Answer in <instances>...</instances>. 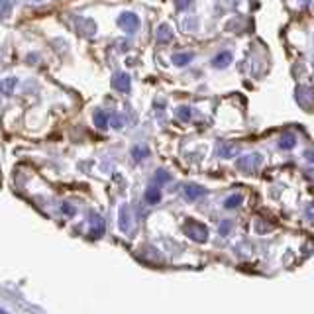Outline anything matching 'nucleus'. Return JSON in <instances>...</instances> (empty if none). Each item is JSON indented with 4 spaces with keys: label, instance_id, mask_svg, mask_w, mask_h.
Masks as SVG:
<instances>
[{
    "label": "nucleus",
    "instance_id": "f257e3e1",
    "mask_svg": "<svg viewBox=\"0 0 314 314\" xmlns=\"http://www.w3.org/2000/svg\"><path fill=\"white\" fill-rule=\"evenodd\" d=\"M183 232L187 234V238L195 239V241H204V239L208 238V230H206V226L195 222V220H188L187 224L183 226Z\"/></svg>",
    "mask_w": 314,
    "mask_h": 314
},
{
    "label": "nucleus",
    "instance_id": "f03ea898",
    "mask_svg": "<svg viewBox=\"0 0 314 314\" xmlns=\"http://www.w3.org/2000/svg\"><path fill=\"white\" fill-rule=\"evenodd\" d=\"M118 26L128 34H134L139 28V18L134 12H124L120 14V18H118Z\"/></svg>",
    "mask_w": 314,
    "mask_h": 314
},
{
    "label": "nucleus",
    "instance_id": "7ed1b4c3",
    "mask_svg": "<svg viewBox=\"0 0 314 314\" xmlns=\"http://www.w3.org/2000/svg\"><path fill=\"white\" fill-rule=\"evenodd\" d=\"M104 230H106V224H104V220H102L99 214H90V232H88V238L90 239H96L101 238L102 234H104Z\"/></svg>",
    "mask_w": 314,
    "mask_h": 314
},
{
    "label": "nucleus",
    "instance_id": "20e7f679",
    "mask_svg": "<svg viewBox=\"0 0 314 314\" xmlns=\"http://www.w3.org/2000/svg\"><path fill=\"white\" fill-rule=\"evenodd\" d=\"M238 165H239L241 171H253V169H257V167L261 165V155L251 153V155H248V157H241Z\"/></svg>",
    "mask_w": 314,
    "mask_h": 314
},
{
    "label": "nucleus",
    "instance_id": "39448f33",
    "mask_svg": "<svg viewBox=\"0 0 314 314\" xmlns=\"http://www.w3.org/2000/svg\"><path fill=\"white\" fill-rule=\"evenodd\" d=\"M112 87L116 90H120V92H128L132 88V79H130V75H126V73H118L112 79Z\"/></svg>",
    "mask_w": 314,
    "mask_h": 314
},
{
    "label": "nucleus",
    "instance_id": "423d86ee",
    "mask_svg": "<svg viewBox=\"0 0 314 314\" xmlns=\"http://www.w3.org/2000/svg\"><path fill=\"white\" fill-rule=\"evenodd\" d=\"M183 195H185L187 201H199V199H202L206 195V190L199 187V185H185L183 187Z\"/></svg>",
    "mask_w": 314,
    "mask_h": 314
},
{
    "label": "nucleus",
    "instance_id": "0eeeda50",
    "mask_svg": "<svg viewBox=\"0 0 314 314\" xmlns=\"http://www.w3.org/2000/svg\"><path fill=\"white\" fill-rule=\"evenodd\" d=\"M118 220H120V230H122V232H130V228H132V214H130L128 204H122V206H120Z\"/></svg>",
    "mask_w": 314,
    "mask_h": 314
},
{
    "label": "nucleus",
    "instance_id": "6e6552de",
    "mask_svg": "<svg viewBox=\"0 0 314 314\" xmlns=\"http://www.w3.org/2000/svg\"><path fill=\"white\" fill-rule=\"evenodd\" d=\"M230 61H232V53H230V51H222V53H218V55L212 59V65L214 67H218V69H222V67L230 65Z\"/></svg>",
    "mask_w": 314,
    "mask_h": 314
},
{
    "label": "nucleus",
    "instance_id": "1a4fd4ad",
    "mask_svg": "<svg viewBox=\"0 0 314 314\" xmlns=\"http://www.w3.org/2000/svg\"><path fill=\"white\" fill-rule=\"evenodd\" d=\"M157 39H159L161 43H167V41L173 39V32H171V28H169L167 24L159 26V30H157Z\"/></svg>",
    "mask_w": 314,
    "mask_h": 314
},
{
    "label": "nucleus",
    "instance_id": "9d476101",
    "mask_svg": "<svg viewBox=\"0 0 314 314\" xmlns=\"http://www.w3.org/2000/svg\"><path fill=\"white\" fill-rule=\"evenodd\" d=\"M146 201L150 202V204H157V202L161 201V190L157 187H150L146 190Z\"/></svg>",
    "mask_w": 314,
    "mask_h": 314
},
{
    "label": "nucleus",
    "instance_id": "9b49d317",
    "mask_svg": "<svg viewBox=\"0 0 314 314\" xmlns=\"http://www.w3.org/2000/svg\"><path fill=\"white\" fill-rule=\"evenodd\" d=\"M192 53H177L173 55V63H175L177 67H183V65H188V63L192 61Z\"/></svg>",
    "mask_w": 314,
    "mask_h": 314
},
{
    "label": "nucleus",
    "instance_id": "f8f14e48",
    "mask_svg": "<svg viewBox=\"0 0 314 314\" xmlns=\"http://www.w3.org/2000/svg\"><path fill=\"white\" fill-rule=\"evenodd\" d=\"M108 122H110V116L106 112H102V110H99V112H94V124H96V128H106L108 126Z\"/></svg>",
    "mask_w": 314,
    "mask_h": 314
},
{
    "label": "nucleus",
    "instance_id": "ddd939ff",
    "mask_svg": "<svg viewBox=\"0 0 314 314\" xmlns=\"http://www.w3.org/2000/svg\"><path fill=\"white\" fill-rule=\"evenodd\" d=\"M295 143H297L295 136H293V134H285V136L281 138V141H279V148H281V150H293Z\"/></svg>",
    "mask_w": 314,
    "mask_h": 314
},
{
    "label": "nucleus",
    "instance_id": "4468645a",
    "mask_svg": "<svg viewBox=\"0 0 314 314\" xmlns=\"http://www.w3.org/2000/svg\"><path fill=\"white\" fill-rule=\"evenodd\" d=\"M132 155H134L136 161H143V159L150 155V150H148L146 146H136V148L132 150Z\"/></svg>",
    "mask_w": 314,
    "mask_h": 314
},
{
    "label": "nucleus",
    "instance_id": "2eb2a0df",
    "mask_svg": "<svg viewBox=\"0 0 314 314\" xmlns=\"http://www.w3.org/2000/svg\"><path fill=\"white\" fill-rule=\"evenodd\" d=\"M16 83H18V81H16L14 77H10V79H4V81L0 83V90H2L4 94H10V92L14 90V87H16Z\"/></svg>",
    "mask_w": 314,
    "mask_h": 314
},
{
    "label": "nucleus",
    "instance_id": "dca6fc26",
    "mask_svg": "<svg viewBox=\"0 0 314 314\" xmlns=\"http://www.w3.org/2000/svg\"><path fill=\"white\" fill-rule=\"evenodd\" d=\"M12 12V0H0V18H8Z\"/></svg>",
    "mask_w": 314,
    "mask_h": 314
},
{
    "label": "nucleus",
    "instance_id": "f3484780",
    "mask_svg": "<svg viewBox=\"0 0 314 314\" xmlns=\"http://www.w3.org/2000/svg\"><path fill=\"white\" fill-rule=\"evenodd\" d=\"M241 201H244V197H241V195H232L230 199H226L224 206H226L228 210H230V208H238L239 204H241Z\"/></svg>",
    "mask_w": 314,
    "mask_h": 314
},
{
    "label": "nucleus",
    "instance_id": "a211bd4d",
    "mask_svg": "<svg viewBox=\"0 0 314 314\" xmlns=\"http://www.w3.org/2000/svg\"><path fill=\"white\" fill-rule=\"evenodd\" d=\"M169 181H171V175H169V173H165L161 169L155 173V183H157V185H165V183H169Z\"/></svg>",
    "mask_w": 314,
    "mask_h": 314
},
{
    "label": "nucleus",
    "instance_id": "6ab92c4d",
    "mask_svg": "<svg viewBox=\"0 0 314 314\" xmlns=\"http://www.w3.org/2000/svg\"><path fill=\"white\" fill-rule=\"evenodd\" d=\"M177 116H179V120H183V122H188V120H190V108H188V106H183V108H179V110H177Z\"/></svg>",
    "mask_w": 314,
    "mask_h": 314
},
{
    "label": "nucleus",
    "instance_id": "aec40b11",
    "mask_svg": "<svg viewBox=\"0 0 314 314\" xmlns=\"http://www.w3.org/2000/svg\"><path fill=\"white\" fill-rule=\"evenodd\" d=\"M236 148H234V146H222V148H220V155H222V157H230V155H236Z\"/></svg>",
    "mask_w": 314,
    "mask_h": 314
},
{
    "label": "nucleus",
    "instance_id": "412c9836",
    "mask_svg": "<svg viewBox=\"0 0 314 314\" xmlns=\"http://www.w3.org/2000/svg\"><path fill=\"white\" fill-rule=\"evenodd\" d=\"M61 210H63V214H67V216H73V214H75V208H73L71 204H67V202L61 206Z\"/></svg>",
    "mask_w": 314,
    "mask_h": 314
},
{
    "label": "nucleus",
    "instance_id": "4be33fe9",
    "mask_svg": "<svg viewBox=\"0 0 314 314\" xmlns=\"http://www.w3.org/2000/svg\"><path fill=\"white\" fill-rule=\"evenodd\" d=\"M230 230H232V224H230L228 220H224V222H222V226H220V234H222V236H226Z\"/></svg>",
    "mask_w": 314,
    "mask_h": 314
},
{
    "label": "nucleus",
    "instance_id": "5701e85b",
    "mask_svg": "<svg viewBox=\"0 0 314 314\" xmlns=\"http://www.w3.org/2000/svg\"><path fill=\"white\" fill-rule=\"evenodd\" d=\"M177 2V8H179V10H185V8H187L188 4H190V2H192V0H175Z\"/></svg>",
    "mask_w": 314,
    "mask_h": 314
},
{
    "label": "nucleus",
    "instance_id": "b1692460",
    "mask_svg": "<svg viewBox=\"0 0 314 314\" xmlns=\"http://www.w3.org/2000/svg\"><path fill=\"white\" fill-rule=\"evenodd\" d=\"M110 124H112L114 128H122V118H120V116H112V118H110Z\"/></svg>",
    "mask_w": 314,
    "mask_h": 314
},
{
    "label": "nucleus",
    "instance_id": "393cba45",
    "mask_svg": "<svg viewBox=\"0 0 314 314\" xmlns=\"http://www.w3.org/2000/svg\"><path fill=\"white\" fill-rule=\"evenodd\" d=\"M306 157H308V159L314 163V151H308V153H306Z\"/></svg>",
    "mask_w": 314,
    "mask_h": 314
},
{
    "label": "nucleus",
    "instance_id": "a878e982",
    "mask_svg": "<svg viewBox=\"0 0 314 314\" xmlns=\"http://www.w3.org/2000/svg\"><path fill=\"white\" fill-rule=\"evenodd\" d=\"M0 312H4V310H2V308H0Z\"/></svg>",
    "mask_w": 314,
    "mask_h": 314
}]
</instances>
